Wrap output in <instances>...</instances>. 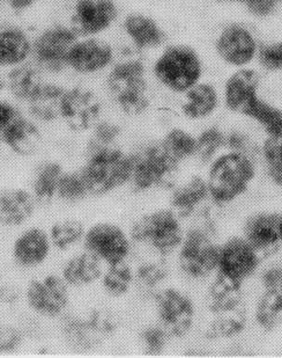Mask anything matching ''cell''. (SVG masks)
I'll return each instance as SVG.
<instances>
[{"mask_svg": "<svg viewBox=\"0 0 282 358\" xmlns=\"http://www.w3.org/2000/svg\"><path fill=\"white\" fill-rule=\"evenodd\" d=\"M255 178L253 157L225 150L209 162L206 182L215 204H229L244 195Z\"/></svg>", "mask_w": 282, "mask_h": 358, "instance_id": "cell-1", "label": "cell"}, {"mask_svg": "<svg viewBox=\"0 0 282 358\" xmlns=\"http://www.w3.org/2000/svg\"><path fill=\"white\" fill-rule=\"evenodd\" d=\"M40 138L36 123L20 113L0 135V143L17 156L29 157L36 152Z\"/></svg>", "mask_w": 282, "mask_h": 358, "instance_id": "cell-23", "label": "cell"}, {"mask_svg": "<svg viewBox=\"0 0 282 358\" xmlns=\"http://www.w3.org/2000/svg\"><path fill=\"white\" fill-rule=\"evenodd\" d=\"M153 73L165 90L183 95L202 80L204 63L191 45L172 44L158 54L153 64Z\"/></svg>", "mask_w": 282, "mask_h": 358, "instance_id": "cell-4", "label": "cell"}, {"mask_svg": "<svg viewBox=\"0 0 282 358\" xmlns=\"http://www.w3.org/2000/svg\"><path fill=\"white\" fill-rule=\"evenodd\" d=\"M243 238L262 259L272 255L281 245L278 231V215L255 213L246 220Z\"/></svg>", "mask_w": 282, "mask_h": 358, "instance_id": "cell-21", "label": "cell"}, {"mask_svg": "<svg viewBox=\"0 0 282 358\" xmlns=\"http://www.w3.org/2000/svg\"><path fill=\"white\" fill-rule=\"evenodd\" d=\"M218 245L207 227H195L184 234L178 247V264L185 276L205 280L216 273Z\"/></svg>", "mask_w": 282, "mask_h": 358, "instance_id": "cell-8", "label": "cell"}, {"mask_svg": "<svg viewBox=\"0 0 282 358\" xmlns=\"http://www.w3.org/2000/svg\"><path fill=\"white\" fill-rule=\"evenodd\" d=\"M19 114L20 112L17 110L15 106L12 105L5 99L0 98V135Z\"/></svg>", "mask_w": 282, "mask_h": 358, "instance_id": "cell-46", "label": "cell"}, {"mask_svg": "<svg viewBox=\"0 0 282 358\" xmlns=\"http://www.w3.org/2000/svg\"><path fill=\"white\" fill-rule=\"evenodd\" d=\"M91 195H107L121 188L130 180L131 156L117 146L88 151L81 169Z\"/></svg>", "mask_w": 282, "mask_h": 358, "instance_id": "cell-5", "label": "cell"}, {"mask_svg": "<svg viewBox=\"0 0 282 358\" xmlns=\"http://www.w3.org/2000/svg\"><path fill=\"white\" fill-rule=\"evenodd\" d=\"M158 324L170 338H184L195 322V306L192 298L177 287H163L154 296Z\"/></svg>", "mask_w": 282, "mask_h": 358, "instance_id": "cell-11", "label": "cell"}, {"mask_svg": "<svg viewBox=\"0 0 282 358\" xmlns=\"http://www.w3.org/2000/svg\"><path fill=\"white\" fill-rule=\"evenodd\" d=\"M160 144L178 164L195 157L197 151L195 136L181 128H172L169 130Z\"/></svg>", "mask_w": 282, "mask_h": 358, "instance_id": "cell-35", "label": "cell"}, {"mask_svg": "<svg viewBox=\"0 0 282 358\" xmlns=\"http://www.w3.org/2000/svg\"><path fill=\"white\" fill-rule=\"evenodd\" d=\"M220 103V94L214 85L200 80L183 94L181 114L191 121L211 117Z\"/></svg>", "mask_w": 282, "mask_h": 358, "instance_id": "cell-25", "label": "cell"}, {"mask_svg": "<svg viewBox=\"0 0 282 358\" xmlns=\"http://www.w3.org/2000/svg\"><path fill=\"white\" fill-rule=\"evenodd\" d=\"M114 0H77L70 17V27L84 38L98 36L109 31L117 20Z\"/></svg>", "mask_w": 282, "mask_h": 358, "instance_id": "cell-18", "label": "cell"}, {"mask_svg": "<svg viewBox=\"0 0 282 358\" xmlns=\"http://www.w3.org/2000/svg\"><path fill=\"white\" fill-rule=\"evenodd\" d=\"M131 240L116 224L96 223L86 230L82 243L87 252L107 266L128 260Z\"/></svg>", "mask_w": 282, "mask_h": 358, "instance_id": "cell-14", "label": "cell"}, {"mask_svg": "<svg viewBox=\"0 0 282 358\" xmlns=\"http://www.w3.org/2000/svg\"><path fill=\"white\" fill-rule=\"evenodd\" d=\"M33 42L22 28L14 24L0 26V68L24 64L31 55Z\"/></svg>", "mask_w": 282, "mask_h": 358, "instance_id": "cell-27", "label": "cell"}, {"mask_svg": "<svg viewBox=\"0 0 282 358\" xmlns=\"http://www.w3.org/2000/svg\"><path fill=\"white\" fill-rule=\"evenodd\" d=\"M65 88L52 83H44L36 94L27 102L33 119L50 123L61 119V101Z\"/></svg>", "mask_w": 282, "mask_h": 358, "instance_id": "cell-29", "label": "cell"}, {"mask_svg": "<svg viewBox=\"0 0 282 358\" xmlns=\"http://www.w3.org/2000/svg\"><path fill=\"white\" fill-rule=\"evenodd\" d=\"M258 38L251 28L242 22H230L218 31L215 52L223 64L230 68L251 66L259 50Z\"/></svg>", "mask_w": 282, "mask_h": 358, "instance_id": "cell-10", "label": "cell"}, {"mask_svg": "<svg viewBox=\"0 0 282 358\" xmlns=\"http://www.w3.org/2000/svg\"><path fill=\"white\" fill-rule=\"evenodd\" d=\"M91 195L87 181L81 171L79 172H65L58 187V199L64 202L77 203Z\"/></svg>", "mask_w": 282, "mask_h": 358, "instance_id": "cell-38", "label": "cell"}, {"mask_svg": "<svg viewBox=\"0 0 282 358\" xmlns=\"http://www.w3.org/2000/svg\"><path fill=\"white\" fill-rule=\"evenodd\" d=\"M209 199L211 197L206 179L193 176L174 189L170 197V209L181 220H184L198 213Z\"/></svg>", "mask_w": 282, "mask_h": 358, "instance_id": "cell-26", "label": "cell"}, {"mask_svg": "<svg viewBox=\"0 0 282 358\" xmlns=\"http://www.w3.org/2000/svg\"><path fill=\"white\" fill-rule=\"evenodd\" d=\"M225 136L218 127H209L202 130L197 138L195 156L204 162H211L225 150Z\"/></svg>", "mask_w": 282, "mask_h": 358, "instance_id": "cell-37", "label": "cell"}, {"mask_svg": "<svg viewBox=\"0 0 282 358\" xmlns=\"http://www.w3.org/2000/svg\"><path fill=\"white\" fill-rule=\"evenodd\" d=\"M102 102L89 88L73 86L65 88L61 101V120L72 131L91 130L101 121Z\"/></svg>", "mask_w": 282, "mask_h": 358, "instance_id": "cell-17", "label": "cell"}, {"mask_svg": "<svg viewBox=\"0 0 282 358\" xmlns=\"http://www.w3.org/2000/svg\"><path fill=\"white\" fill-rule=\"evenodd\" d=\"M168 278V267L165 261H144L135 271V285L146 296L154 298Z\"/></svg>", "mask_w": 282, "mask_h": 358, "instance_id": "cell-32", "label": "cell"}, {"mask_svg": "<svg viewBox=\"0 0 282 358\" xmlns=\"http://www.w3.org/2000/svg\"><path fill=\"white\" fill-rule=\"evenodd\" d=\"M107 88L111 100L125 115H141L151 105L146 68L138 58H124L112 65Z\"/></svg>", "mask_w": 282, "mask_h": 358, "instance_id": "cell-3", "label": "cell"}, {"mask_svg": "<svg viewBox=\"0 0 282 358\" xmlns=\"http://www.w3.org/2000/svg\"><path fill=\"white\" fill-rule=\"evenodd\" d=\"M265 290H278L282 294V267L269 268L262 278Z\"/></svg>", "mask_w": 282, "mask_h": 358, "instance_id": "cell-45", "label": "cell"}, {"mask_svg": "<svg viewBox=\"0 0 282 358\" xmlns=\"http://www.w3.org/2000/svg\"><path fill=\"white\" fill-rule=\"evenodd\" d=\"M281 3L282 0H248L244 7L252 17L264 19L273 15Z\"/></svg>", "mask_w": 282, "mask_h": 358, "instance_id": "cell-44", "label": "cell"}, {"mask_svg": "<svg viewBox=\"0 0 282 358\" xmlns=\"http://www.w3.org/2000/svg\"><path fill=\"white\" fill-rule=\"evenodd\" d=\"M114 50L107 41L93 38H77L68 57V68L79 75H95L110 68Z\"/></svg>", "mask_w": 282, "mask_h": 358, "instance_id": "cell-19", "label": "cell"}, {"mask_svg": "<svg viewBox=\"0 0 282 358\" xmlns=\"http://www.w3.org/2000/svg\"><path fill=\"white\" fill-rule=\"evenodd\" d=\"M181 220L172 209L154 210L133 224L130 237L158 257H167L178 250L184 237Z\"/></svg>", "mask_w": 282, "mask_h": 358, "instance_id": "cell-6", "label": "cell"}, {"mask_svg": "<svg viewBox=\"0 0 282 358\" xmlns=\"http://www.w3.org/2000/svg\"><path fill=\"white\" fill-rule=\"evenodd\" d=\"M0 145H1V143H0Z\"/></svg>", "mask_w": 282, "mask_h": 358, "instance_id": "cell-52", "label": "cell"}, {"mask_svg": "<svg viewBox=\"0 0 282 358\" xmlns=\"http://www.w3.org/2000/svg\"><path fill=\"white\" fill-rule=\"evenodd\" d=\"M77 36L73 28L64 24L45 28L33 42L31 48V55L37 65L51 73L63 71L68 68V54Z\"/></svg>", "mask_w": 282, "mask_h": 358, "instance_id": "cell-12", "label": "cell"}, {"mask_svg": "<svg viewBox=\"0 0 282 358\" xmlns=\"http://www.w3.org/2000/svg\"><path fill=\"white\" fill-rule=\"evenodd\" d=\"M117 328L114 315L105 310H93L84 317L70 315L61 322V333L72 348L87 352L110 338Z\"/></svg>", "mask_w": 282, "mask_h": 358, "instance_id": "cell-9", "label": "cell"}, {"mask_svg": "<svg viewBox=\"0 0 282 358\" xmlns=\"http://www.w3.org/2000/svg\"><path fill=\"white\" fill-rule=\"evenodd\" d=\"M51 248L52 243L49 232L40 227H29L14 240L12 257L19 267L31 269L47 260Z\"/></svg>", "mask_w": 282, "mask_h": 358, "instance_id": "cell-20", "label": "cell"}, {"mask_svg": "<svg viewBox=\"0 0 282 358\" xmlns=\"http://www.w3.org/2000/svg\"><path fill=\"white\" fill-rule=\"evenodd\" d=\"M211 320L206 335L211 340H229L241 334L246 326V308L242 285L215 278L207 297Z\"/></svg>", "mask_w": 282, "mask_h": 358, "instance_id": "cell-2", "label": "cell"}, {"mask_svg": "<svg viewBox=\"0 0 282 358\" xmlns=\"http://www.w3.org/2000/svg\"><path fill=\"white\" fill-rule=\"evenodd\" d=\"M260 83V73L251 66L234 70L225 79L222 90L225 107L234 114L248 119L253 109L262 101Z\"/></svg>", "mask_w": 282, "mask_h": 358, "instance_id": "cell-15", "label": "cell"}, {"mask_svg": "<svg viewBox=\"0 0 282 358\" xmlns=\"http://www.w3.org/2000/svg\"><path fill=\"white\" fill-rule=\"evenodd\" d=\"M36 203L29 190H3L0 193V224L6 227H22L34 215Z\"/></svg>", "mask_w": 282, "mask_h": 358, "instance_id": "cell-24", "label": "cell"}, {"mask_svg": "<svg viewBox=\"0 0 282 358\" xmlns=\"http://www.w3.org/2000/svg\"><path fill=\"white\" fill-rule=\"evenodd\" d=\"M44 81L40 71L31 65L21 64L10 69L7 76L6 85L10 94L20 101L28 102L38 90L43 86Z\"/></svg>", "mask_w": 282, "mask_h": 358, "instance_id": "cell-31", "label": "cell"}, {"mask_svg": "<svg viewBox=\"0 0 282 358\" xmlns=\"http://www.w3.org/2000/svg\"><path fill=\"white\" fill-rule=\"evenodd\" d=\"M123 29L137 50H154L161 47L165 40L161 26L147 14L138 12L128 14L123 21Z\"/></svg>", "mask_w": 282, "mask_h": 358, "instance_id": "cell-22", "label": "cell"}, {"mask_svg": "<svg viewBox=\"0 0 282 358\" xmlns=\"http://www.w3.org/2000/svg\"><path fill=\"white\" fill-rule=\"evenodd\" d=\"M24 341V333L14 326H0V355L19 349Z\"/></svg>", "mask_w": 282, "mask_h": 358, "instance_id": "cell-42", "label": "cell"}, {"mask_svg": "<svg viewBox=\"0 0 282 358\" xmlns=\"http://www.w3.org/2000/svg\"><path fill=\"white\" fill-rule=\"evenodd\" d=\"M255 322L262 331H274L282 324V294L278 290H265L255 310Z\"/></svg>", "mask_w": 282, "mask_h": 358, "instance_id": "cell-34", "label": "cell"}, {"mask_svg": "<svg viewBox=\"0 0 282 358\" xmlns=\"http://www.w3.org/2000/svg\"><path fill=\"white\" fill-rule=\"evenodd\" d=\"M40 0H6L7 6L15 13H22L34 7Z\"/></svg>", "mask_w": 282, "mask_h": 358, "instance_id": "cell-47", "label": "cell"}, {"mask_svg": "<svg viewBox=\"0 0 282 358\" xmlns=\"http://www.w3.org/2000/svg\"><path fill=\"white\" fill-rule=\"evenodd\" d=\"M228 1H232V3H239V5H243V6H244V5H246V1H248V0H228Z\"/></svg>", "mask_w": 282, "mask_h": 358, "instance_id": "cell-51", "label": "cell"}, {"mask_svg": "<svg viewBox=\"0 0 282 358\" xmlns=\"http://www.w3.org/2000/svg\"><path fill=\"white\" fill-rule=\"evenodd\" d=\"M278 231H279L280 243L282 245V213L278 215Z\"/></svg>", "mask_w": 282, "mask_h": 358, "instance_id": "cell-49", "label": "cell"}, {"mask_svg": "<svg viewBox=\"0 0 282 358\" xmlns=\"http://www.w3.org/2000/svg\"><path fill=\"white\" fill-rule=\"evenodd\" d=\"M225 150L235 151V152L244 153L248 156L253 157L255 145L251 138L241 131L230 132L225 136Z\"/></svg>", "mask_w": 282, "mask_h": 358, "instance_id": "cell-43", "label": "cell"}, {"mask_svg": "<svg viewBox=\"0 0 282 358\" xmlns=\"http://www.w3.org/2000/svg\"><path fill=\"white\" fill-rule=\"evenodd\" d=\"M102 262L93 254L84 250V253L75 254L70 257L63 267L61 278L68 287H89L101 278Z\"/></svg>", "mask_w": 282, "mask_h": 358, "instance_id": "cell-28", "label": "cell"}, {"mask_svg": "<svg viewBox=\"0 0 282 358\" xmlns=\"http://www.w3.org/2000/svg\"><path fill=\"white\" fill-rule=\"evenodd\" d=\"M121 136V128L110 121H98L91 128V137L88 142V151L114 148Z\"/></svg>", "mask_w": 282, "mask_h": 358, "instance_id": "cell-39", "label": "cell"}, {"mask_svg": "<svg viewBox=\"0 0 282 358\" xmlns=\"http://www.w3.org/2000/svg\"><path fill=\"white\" fill-rule=\"evenodd\" d=\"M5 85H6V80L1 77L0 75V92L3 91V87H5Z\"/></svg>", "mask_w": 282, "mask_h": 358, "instance_id": "cell-50", "label": "cell"}, {"mask_svg": "<svg viewBox=\"0 0 282 358\" xmlns=\"http://www.w3.org/2000/svg\"><path fill=\"white\" fill-rule=\"evenodd\" d=\"M131 156L128 183L137 192H149L172 186L178 172V164L161 144L144 146Z\"/></svg>", "mask_w": 282, "mask_h": 358, "instance_id": "cell-7", "label": "cell"}, {"mask_svg": "<svg viewBox=\"0 0 282 358\" xmlns=\"http://www.w3.org/2000/svg\"><path fill=\"white\" fill-rule=\"evenodd\" d=\"M84 234L86 229L80 220L66 218L58 220L51 227L49 237L52 247L59 250H68L84 241Z\"/></svg>", "mask_w": 282, "mask_h": 358, "instance_id": "cell-36", "label": "cell"}, {"mask_svg": "<svg viewBox=\"0 0 282 358\" xmlns=\"http://www.w3.org/2000/svg\"><path fill=\"white\" fill-rule=\"evenodd\" d=\"M26 301L36 315L56 318L68 308L70 287L61 276L45 275L29 283L26 290Z\"/></svg>", "mask_w": 282, "mask_h": 358, "instance_id": "cell-16", "label": "cell"}, {"mask_svg": "<svg viewBox=\"0 0 282 358\" xmlns=\"http://www.w3.org/2000/svg\"><path fill=\"white\" fill-rule=\"evenodd\" d=\"M64 169L57 162H44L37 166L31 182V194L37 203L47 204L57 197Z\"/></svg>", "mask_w": 282, "mask_h": 358, "instance_id": "cell-30", "label": "cell"}, {"mask_svg": "<svg viewBox=\"0 0 282 358\" xmlns=\"http://www.w3.org/2000/svg\"><path fill=\"white\" fill-rule=\"evenodd\" d=\"M170 335L161 324H151L141 331L140 341L144 352L148 355H161L168 345Z\"/></svg>", "mask_w": 282, "mask_h": 358, "instance_id": "cell-40", "label": "cell"}, {"mask_svg": "<svg viewBox=\"0 0 282 358\" xmlns=\"http://www.w3.org/2000/svg\"><path fill=\"white\" fill-rule=\"evenodd\" d=\"M100 280L105 294L111 297L121 298L128 294V291L135 285V271L128 266L126 261L107 264Z\"/></svg>", "mask_w": 282, "mask_h": 358, "instance_id": "cell-33", "label": "cell"}, {"mask_svg": "<svg viewBox=\"0 0 282 358\" xmlns=\"http://www.w3.org/2000/svg\"><path fill=\"white\" fill-rule=\"evenodd\" d=\"M262 257L243 237L227 240L218 247L216 276L242 285L258 269Z\"/></svg>", "mask_w": 282, "mask_h": 358, "instance_id": "cell-13", "label": "cell"}, {"mask_svg": "<svg viewBox=\"0 0 282 358\" xmlns=\"http://www.w3.org/2000/svg\"><path fill=\"white\" fill-rule=\"evenodd\" d=\"M267 172H269V176L272 180V182L276 186L282 187V164L269 166Z\"/></svg>", "mask_w": 282, "mask_h": 358, "instance_id": "cell-48", "label": "cell"}, {"mask_svg": "<svg viewBox=\"0 0 282 358\" xmlns=\"http://www.w3.org/2000/svg\"><path fill=\"white\" fill-rule=\"evenodd\" d=\"M255 61L265 71L282 72V40L260 44Z\"/></svg>", "mask_w": 282, "mask_h": 358, "instance_id": "cell-41", "label": "cell"}]
</instances>
